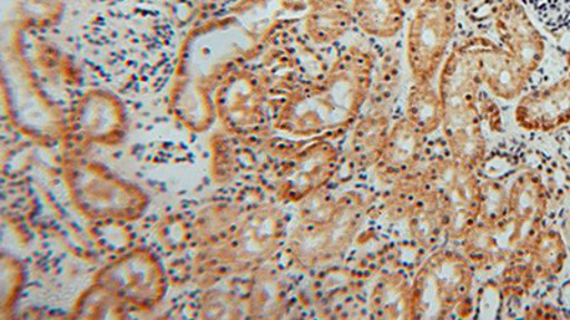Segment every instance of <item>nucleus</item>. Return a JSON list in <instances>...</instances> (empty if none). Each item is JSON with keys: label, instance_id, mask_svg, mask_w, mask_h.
Returning a JSON list of instances; mask_svg holds the SVG:
<instances>
[{"label": "nucleus", "instance_id": "nucleus-15", "mask_svg": "<svg viewBox=\"0 0 570 320\" xmlns=\"http://www.w3.org/2000/svg\"><path fill=\"white\" fill-rule=\"evenodd\" d=\"M492 18L502 48L532 76L543 62L547 44L528 9L521 0H502L493 8Z\"/></svg>", "mask_w": 570, "mask_h": 320}, {"label": "nucleus", "instance_id": "nucleus-13", "mask_svg": "<svg viewBox=\"0 0 570 320\" xmlns=\"http://www.w3.org/2000/svg\"><path fill=\"white\" fill-rule=\"evenodd\" d=\"M276 194L285 204H299L320 194L340 169V151L330 140L308 139L283 152Z\"/></svg>", "mask_w": 570, "mask_h": 320}, {"label": "nucleus", "instance_id": "nucleus-10", "mask_svg": "<svg viewBox=\"0 0 570 320\" xmlns=\"http://www.w3.org/2000/svg\"><path fill=\"white\" fill-rule=\"evenodd\" d=\"M94 282L136 311L155 309L169 288L165 267L147 248L119 253L96 273Z\"/></svg>", "mask_w": 570, "mask_h": 320}, {"label": "nucleus", "instance_id": "nucleus-2", "mask_svg": "<svg viewBox=\"0 0 570 320\" xmlns=\"http://www.w3.org/2000/svg\"><path fill=\"white\" fill-rule=\"evenodd\" d=\"M373 71V54L345 50L323 78L285 98L274 114V129L304 140L343 133L355 123L368 98Z\"/></svg>", "mask_w": 570, "mask_h": 320}, {"label": "nucleus", "instance_id": "nucleus-3", "mask_svg": "<svg viewBox=\"0 0 570 320\" xmlns=\"http://www.w3.org/2000/svg\"><path fill=\"white\" fill-rule=\"evenodd\" d=\"M253 36L237 18H224L188 36L178 64L173 109L191 129H207L214 119L213 93L236 63L246 58Z\"/></svg>", "mask_w": 570, "mask_h": 320}, {"label": "nucleus", "instance_id": "nucleus-14", "mask_svg": "<svg viewBox=\"0 0 570 320\" xmlns=\"http://www.w3.org/2000/svg\"><path fill=\"white\" fill-rule=\"evenodd\" d=\"M126 131L125 106L110 91H86L65 116L63 140L75 149L120 144Z\"/></svg>", "mask_w": 570, "mask_h": 320}, {"label": "nucleus", "instance_id": "nucleus-29", "mask_svg": "<svg viewBox=\"0 0 570 320\" xmlns=\"http://www.w3.org/2000/svg\"><path fill=\"white\" fill-rule=\"evenodd\" d=\"M406 221H409L412 238L422 247H434L444 233L446 236L444 216L428 186L424 198Z\"/></svg>", "mask_w": 570, "mask_h": 320}, {"label": "nucleus", "instance_id": "nucleus-22", "mask_svg": "<svg viewBox=\"0 0 570 320\" xmlns=\"http://www.w3.org/2000/svg\"><path fill=\"white\" fill-rule=\"evenodd\" d=\"M390 130V119L385 116H370L356 123L348 141V160L355 171L375 169L379 166Z\"/></svg>", "mask_w": 570, "mask_h": 320}, {"label": "nucleus", "instance_id": "nucleus-11", "mask_svg": "<svg viewBox=\"0 0 570 320\" xmlns=\"http://www.w3.org/2000/svg\"><path fill=\"white\" fill-rule=\"evenodd\" d=\"M444 216L446 237L462 240L481 218L482 184L475 172L452 159H438L421 172Z\"/></svg>", "mask_w": 570, "mask_h": 320}, {"label": "nucleus", "instance_id": "nucleus-21", "mask_svg": "<svg viewBox=\"0 0 570 320\" xmlns=\"http://www.w3.org/2000/svg\"><path fill=\"white\" fill-rule=\"evenodd\" d=\"M246 294L247 318H283L287 309V289L278 272L268 266L259 268L248 277L244 289Z\"/></svg>", "mask_w": 570, "mask_h": 320}, {"label": "nucleus", "instance_id": "nucleus-31", "mask_svg": "<svg viewBox=\"0 0 570 320\" xmlns=\"http://www.w3.org/2000/svg\"><path fill=\"white\" fill-rule=\"evenodd\" d=\"M521 3L549 33H570V0H521Z\"/></svg>", "mask_w": 570, "mask_h": 320}, {"label": "nucleus", "instance_id": "nucleus-18", "mask_svg": "<svg viewBox=\"0 0 570 320\" xmlns=\"http://www.w3.org/2000/svg\"><path fill=\"white\" fill-rule=\"evenodd\" d=\"M482 86L501 100L521 98L531 76L522 69L511 53L491 40H472Z\"/></svg>", "mask_w": 570, "mask_h": 320}, {"label": "nucleus", "instance_id": "nucleus-20", "mask_svg": "<svg viewBox=\"0 0 570 320\" xmlns=\"http://www.w3.org/2000/svg\"><path fill=\"white\" fill-rule=\"evenodd\" d=\"M353 23V9L345 0H309L305 10V33L317 46L338 42Z\"/></svg>", "mask_w": 570, "mask_h": 320}, {"label": "nucleus", "instance_id": "nucleus-27", "mask_svg": "<svg viewBox=\"0 0 570 320\" xmlns=\"http://www.w3.org/2000/svg\"><path fill=\"white\" fill-rule=\"evenodd\" d=\"M525 257L537 281L553 278L562 272L567 262V243L558 231L541 228L529 243Z\"/></svg>", "mask_w": 570, "mask_h": 320}, {"label": "nucleus", "instance_id": "nucleus-4", "mask_svg": "<svg viewBox=\"0 0 570 320\" xmlns=\"http://www.w3.org/2000/svg\"><path fill=\"white\" fill-rule=\"evenodd\" d=\"M287 218L282 208L254 206L227 240L197 249L193 259V278L202 288L226 279L252 276L268 266L287 242Z\"/></svg>", "mask_w": 570, "mask_h": 320}, {"label": "nucleus", "instance_id": "nucleus-5", "mask_svg": "<svg viewBox=\"0 0 570 320\" xmlns=\"http://www.w3.org/2000/svg\"><path fill=\"white\" fill-rule=\"evenodd\" d=\"M548 192L541 178L523 172L508 191V211L495 223L478 221L462 238L463 253L473 266H493L525 257L542 228Z\"/></svg>", "mask_w": 570, "mask_h": 320}, {"label": "nucleus", "instance_id": "nucleus-6", "mask_svg": "<svg viewBox=\"0 0 570 320\" xmlns=\"http://www.w3.org/2000/svg\"><path fill=\"white\" fill-rule=\"evenodd\" d=\"M365 217L364 198L356 192L307 208L285 242L289 261L303 271L337 262L353 246Z\"/></svg>", "mask_w": 570, "mask_h": 320}, {"label": "nucleus", "instance_id": "nucleus-26", "mask_svg": "<svg viewBox=\"0 0 570 320\" xmlns=\"http://www.w3.org/2000/svg\"><path fill=\"white\" fill-rule=\"evenodd\" d=\"M444 116V101L434 81H414L406 98L404 119L428 137L441 129Z\"/></svg>", "mask_w": 570, "mask_h": 320}, {"label": "nucleus", "instance_id": "nucleus-16", "mask_svg": "<svg viewBox=\"0 0 570 320\" xmlns=\"http://www.w3.org/2000/svg\"><path fill=\"white\" fill-rule=\"evenodd\" d=\"M444 129L452 159L475 171L485 159L487 141L478 101L444 103Z\"/></svg>", "mask_w": 570, "mask_h": 320}, {"label": "nucleus", "instance_id": "nucleus-8", "mask_svg": "<svg viewBox=\"0 0 570 320\" xmlns=\"http://www.w3.org/2000/svg\"><path fill=\"white\" fill-rule=\"evenodd\" d=\"M472 263L465 253L441 249L416 272L412 288L414 319H445L471 304Z\"/></svg>", "mask_w": 570, "mask_h": 320}, {"label": "nucleus", "instance_id": "nucleus-19", "mask_svg": "<svg viewBox=\"0 0 570 320\" xmlns=\"http://www.w3.org/2000/svg\"><path fill=\"white\" fill-rule=\"evenodd\" d=\"M425 137L401 119L391 126L383 159L375 167L379 176L385 181L396 182L412 176L419 164Z\"/></svg>", "mask_w": 570, "mask_h": 320}, {"label": "nucleus", "instance_id": "nucleus-1", "mask_svg": "<svg viewBox=\"0 0 570 320\" xmlns=\"http://www.w3.org/2000/svg\"><path fill=\"white\" fill-rule=\"evenodd\" d=\"M66 0H0L4 107L13 126L38 141L63 140L65 116L46 94L24 52L23 34L62 18Z\"/></svg>", "mask_w": 570, "mask_h": 320}, {"label": "nucleus", "instance_id": "nucleus-9", "mask_svg": "<svg viewBox=\"0 0 570 320\" xmlns=\"http://www.w3.org/2000/svg\"><path fill=\"white\" fill-rule=\"evenodd\" d=\"M460 0H420L406 29L412 80L435 81L456 32Z\"/></svg>", "mask_w": 570, "mask_h": 320}, {"label": "nucleus", "instance_id": "nucleus-7", "mask_svg": "<svg viewBox=\"0 0 570 320\" xmlns=\"http://www.w3.org/2000/svg\"><path fill=\"white\" fill-rule=\"evenodd\" d=\"M65 181L71 204L96 223H129L141 218L149 198L100 162L68 157Z\"/></svg>", "mask_w": 570, "mask_h": 320}, {"label": "nucleus", "instance_id": "nucleus-23", "mask_svg": "<svg viewBox=\"0 0 570 320\" xmlns=\"http://www.w3.org/2000/svg\"><path fill=\"white\" fill-rule=\"evenodd\" d=\"M351 9L356 27L373 38H395L404 28L402 0H353Z\"/></svg>", "mask_w": 570, "mask_h": 320}, {"label": "nucleus", "instance_id": "nucleus-17", "mask_svg": "<svg viewBox=\"0 0 570 320\" xmlns=\"http://www.w3.org/2000/svg\"><path fill=\"white\" fill-rule=\"evenodd\" d=\"M515 121L521 129L549 133L570 121V74L519 98Z\"/></svg>", "mask_w": 570, "mask_h": 320}, {"label": "nucleus", "instance_id": "nucleus-30", "mask_svg": "<svg viewBox=\"0 0 570 320\" xmlns=\"http://www.w3.org/2000/svg\"><path fill=\"white\" fill-rule=\"evenodd\" d=\"M126 307L105 291L98 283H91L81 292L70 317L76 319H119L126 317Z\"/></svg>", "mask_w": 570, "mask_h": 320}, {"label": "nucleus", "instance_id": "nucleus-32", "mask_svg": "<svg viewBox=\"0 0 570 320\" xmlns=\"http://www.w3.org/2000/svg\"><path fill=\"white\" fill-rule=\"evenodd\" d=\"M534 282H537V278H534L528 261L515 259V261L509 262L508 268L503 271L501 287L508 297H521L533 287Z\"/></svg>", "mask_w": 570, "mask_h": 320}, {"label": "nucleus", "instance_id": "nucleus-28", "mask_svg": "<svg viewBox=\"0 0 570 320\" xmlns=\"http://www.w3.org/2000/svg\"><path fill=\"white\" fill-rule=\"evenodd\" d=\"M223 282L203 288L197 302V317L202 319L247 318L246 294L224 288Z\"/></svg>", "mask_w": 570, "mask_h": 320}, {"label": "nucleus", "instance_id": "nucleus-25", "mask_svg": "<svg viewBox=\"0 0 570 320\" xmlns=\"http://www.w3.org/2000/svg\"><path fill=\"white\" fill-rule=\"evenodd\" d=\"M368 309L375 319H414L412 288L402 273H386L370 293Z\"/></svg>", "mask_w": 570, "mask_h": 320}, {"label": "nucleus", "instance_id": "nucleus-12", "mask_svg": "<svg viewBox=\"0 0 570 320\" xmlns=\"http://www.w3.org/2000/svg\"><path fill=\"white\" fill-rule=\"evenodd\" d=\"M213 113L228 136L263 137L269 126L266 86L253 71L234 69L214 90Z\"/></svg>", "mask_w": 570, "mask_h": 320}, {"label": "nucleus", "instance_id": "nucleus-34", "mask_svg": "<svg viewBox=\"0 0 570 320\" xmlns=\"http://www.w3.org/2000/svg\"><path fill=\"white\" fill-rule=\"evenodd\" d=\"M22 287V267L12 257H2V314L7 317L10 308L17 302Z\"/></svg>", "mask_w": 570, "mask_h": 320}, {"label": "nucleus", "instance_id": "nucleus-33", "mask_svg": "<svg viewBox=\"0 0 570 320\" xmlns=\"http://www.w3.org/2000/svg\"><path fill=\"white\" fill-rule=\"evenodd\" d=\"M159 238L169 251H183L187 247H193L191 221L183 218H167L159 228Z\"/></svg>", "mask_w": 570, "mask_h": 320}, {"label": "nucleus", "instance_id": "nucleus-24", "mask_svg": "<svg viewBox=\"0 0 570 320\" xmlns=\"http://www.w3.org/2000/svg\"><path fill=\"white\" fill-rule=\"evenodd\" d=\"M246 211L233 202H217L206 207L191 221L193 247L207 248L227 240Z\"/></svg>", "mask_w": 570, "mask_h": 320}]
</instances>
